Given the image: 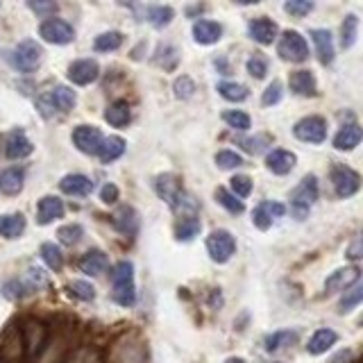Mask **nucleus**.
<instances>
[{
	"instance_id": "nucleus-48",
	"label": "nucleus",
	"mask_w": 363,
	"mask_h": 363,
	"mask_svg": "<svg viewBox=\"0 0 363 363\" xmlns=\"http://www.w3.org/2000/svg\"><path fill=\"white\" fill-rule=\"evenodd\" d=\"M173 89H175V96H177L179 100H189L193 94H196V82H193V79H191L189 75H182V77L175 79Z\"/></svg>"
},
{
	"instance_id": "nucleus-17",
	"label": "nucleus",
	"mask_w": 363,
	"mask_h": 363,
	"mask_svg": "<svg viewBox=\"0 0 363 363\" xmlns=\"http://www.w3.org/2000/svg\"><path fill=\"white\" fill-rule=\"evenodd\" d=\"M359 279H361V270L357 266L354 268H340V270H334L332 275L325 279V291L327 293L345 291L352 286V284H359Z\"/></svg>"
},
{
	"instance_id": "nucleus-29",
	"label": "nucleus",
	"mask_w": 363,
	"mask_h": 363,
	"mask_svg": "<svg viewBox=\"0 0 363 363\" xmlns=\"http://www.w3.org/2000/svg\"><path fill=\"white\" fill-rule=\"evenodd\" d=\"M26 232V216L23 213H5L0 216V236L18 238Z\"/></svg>"
},
{
	"instance_id": "nucleus-37",
	"label": "nucleus",
	"mask_w": 363,
	"mask_h": 363,
	"mask_svg": "<svg viewBox=\"0 0 363 363\" xmlns=\"http://www.w3.org/2000/svg\"><path fill=\"white\" fill-rule=\"evenodd\" d=\"M121 45H123V34L116 30L100 34V37H96V41H94L96 52H111V50H118Z\"/></svg>"
},
{
	"instance_id": "nucleus-41",
	"label": "nucleus",
	"mask_w": 363,
	"mask_h": 363,
	"mask_svg": "<svg viewBox=\"0 0 363 363\" xmlns=\"http://www.w3.org/2000/svg\"><path fill=\"white\" fill-rule=\"evenodd\" d=\"M218 94L230 102H243L247 98V89L243 84H236V82H220Z\"/></svg>"
},
{
	"instance_id": "nucleus-36",
	"label": "nucleus",
	"mask_w": 363,
	"mask_h": 363,
	"mask_svg": "<svg viewBox=\"0 0 363 363\" xmlns=\"http://www.w3.org/2000/svg\"><path fill=\"white\" fill-rule=\"evenodd\" d=\"M357 37H359V16L357 14H347L343 26H340V45L347 50L352 45L357 43Z\"/></svg>"
},
{
	"instance_id": "nucleus-51",
	"label": "nucleus",
	"mask_w": 363,
	"mask_h": 363,
	"mask_svg": "<svg viewBox=\"0 0 363 363\" xmlns=\"http://www.w3.org/2000/svg\"><path fill=\"white\" fill-rule=\"evenodd\" d=\"M284 9H286L291 16L302 18V16H306L313 9V3H309V0H289V3L284 5Z\"/></svg>"
},
{
	"instance_id": "nucleus-40",
	"label": "nucleus",
	"mask_w": 363,
	"mask_h": 363,
	"mask_svg": "<svg viewBox=\"0 0 363 363\" xmlns=\"http://www.w3.org/2000/svg\"><path fill=\"white\" fill-rule=\"evenodd\" d=\"M41 257L45 261V266H48L50 270H62L64 268V255H62V250L57 247L55 243H43L41 245Z\"/></svg>"
},
{
	"instance_id": "nucleus-12",
	"label": "nucleus",
	"mask_w": 363,
	"mask_h": 363,
	"mask_svg": "<svg viewBox=\"0 0 363 363\" xmlns=\"http://www.w3.org/2000/svg\"><path fill=\"white\" fill-rule=\"evenodd\" d=\"M155 191H157V196L162 198L170 209L175 207V202L179 200V196L184 193V189H182V182L175 173H164V175H159L155 179Z\"/></svg>"
},
{
	"instance_id": "nucleus-50",
	"label": "nucleus",
	"mask_w": 363,
	"mask_h": 363,
	"mask_svg": "<svg viewBox=\"0 0 363 363\" xmlns=\"http://www.w3.org/2000/svg\"><path fill=\"white\" fill-rule=\"evenodd\" d=\"M284 91H281V82L279 79H275L272 84H268V89L264 91V96H261V105L264 107H270V105H277V102L281 100Z\"/></svg>"
},
{
	"instance_id": "nucleus-34",
	"label": "nucleus",
	"mask_w": 363,
	"mask_h": 363,
	"mask_svg": "<svg viewBox=\"0 0 363 363\" xmlns=\"http://www.w3.org/2000/svg\"><path fill=\"white\" fill-rule=\"evenodd\" d=\"M21 281V286L26 289V293H34V291H39L41 286H45V281H48V277H45V272L37 266H30L23 275L18 277Z\"/></svg>"
},
{
	"instance_id": "nucleus-46",
	"label": "nucleus",
	"mask_w": 363,
	"mask_h": 363,
	"mask_svg": "<svg viewBox=\"0 0 363 363\" xmlns=\"http://www.w3.org/2000/svg\"><path fill=\"white\" fill-rule=\"evenodd\" d=\"M216 166L223 168V170L238 168V166H243V157L234 150H220L218 155H216Z\"/></svg>"
},
{
	"instance_id": "nucleus-20",
	"label": "nucleus",
	"mask_w": 363,
	"mask_h": 363,
	"mask_svg": "<svg viewBox=\"0 0 363 363\" xmlns=\"http://www.w3.org/2000/svg\"><path fill=\"white\" fill-rule=\"evenodd\" d=\"M223 37V28L218 23L213 21H196L193 23V39L200 45H211V43H218Z\"/></svg>"
},
{
	"instance_id": "nucleus-55",
	"label": "nucleus",
	"mask_w": 363,
	"mask_h": 363,
	"mask_svg": "<svg viewBox=\"0 0 363 363\" xmlns=\"http://www.w3.org/2000/svg\"><path fill=\"white\" fill-rule=\"evenodd\" d=\"M28 7L32 9V11H37V14H41V16H48V14H55L57 11V5L55 3H34V0H30L28 3Z\"/></svg>"
},
{
	"instance_id": "nucleus-9",
	"label": "nucleus",
	"mask_w": 363,
	"mask_h": 363,
	"mask_svg": "<svg viewBox=\"0 0 363 363\" xmlns=\"http://www.w3.org/2000/svg\"><path fill=\"white\" fill-rule=\"evenodd\" d=\"M293 134L304 143H323L327 139V121L323 116H306L295 123Z\"/></svg>"
},
{
	"instance_id": "nucleus-14",
	"label": "nucleus",
	"mask_w": 363,
	"mask_h": 363,
	"mask_svg": "<svg viewBox=\"0 0 363 363\" xmlns=\"http://www.w3.org/2000/svg\"><path fill=\"white\" fill-rule=\"evenodd\" d=\"M286 213V207H284L281 202H272V200H266L261 202L259 207L252 211V223L259 227V230H268V227L275 223L277 218H281V216Z\"/></svg>"
},
{
	"instance_id": "nucleus-49",
	"label": "nucleus",
	"mask_w": 363,
	"mask_h": 363,
	"mask_svg": "<svg viewBox=\"0 0 363 363\" xmlns=\"http://www.w3.org/2000/svg\"><path fill=\"white\" fill-rule=\"evenodd\" d=\"M230 182H232V191L236 198H247L250 193H252V179L247 175H234Z\"/></svg>"
},
{
	"instance_id": "nucleus-25",
	"label": "nucleus",
	"mask_w": 363,
	"mask_h": 363,
	"mask_svg": "<svg viewBox=\"0 0 363 363\" xmlns=\"http://www.w3.org/2000/svg\"><path fill=\"white\" fill-rule=\"evenodd\" d=\"M23 182H26V170L23 168H5L3 173H0V191L5 193V196H18L23 191Z\"/></svg>"
},
{
	"instance_id": "nucleus-38",
	"label": "nucleus",
	"mask_w": 363,
	"mask_h": 363,
	"mask_svg": "<svg viewBox=\"0 0 363 363\" xmlns=\"http://www.w3.org/2000/svg\"><path fill=\"white\" fill-rule=\"evenodd\" d=\"M216 200H218V204H223V207L230 211V213H243L245 211L243 200H238L234 193H230V191L223 189V186L216 189Z\"/></svg>"
},
{
	"instance_id": "nucleus-43",
	"label": "nucleus",
	"mask_w": 363,
	"mask_h": 363,
	"mask_svg": "<svg viewBox=\"0 0 363 363\" xmlns=\"http://www.w3.org/2000/svg\"><path fill=\"white\" fill-rule=\"evenodd\" d=\"M223 121H225L227 125H230V128H234V130H241V132L250 130V125H252V121H250L247 113H243V111H236V109L225 111V113H223Z\"/></svg>"
},
{
	"instance_id": "nucleus-22",
	"label": "nucleus",
	"mask_w": 363,
	"mask_h": 363,
	"mask_svg": "<svg viewBox=\"0 0 363 363\" xmlns=\"http://www.w3.org/2000/svg\"><path fill=\"white\" fill-rule=\"evenodd\" d=\"M311 39L315 43V52H318V60L320 64H332L334 62V39H332V32L329 30H311Z\"/></svg>"
},
{
	"instance_id": "nucleus-57",
	"label": "nucleus",
	"mask_w": 363,
	"mask_h": 363,
	"mask_svg": "<svg viewBox=\"0 0 363 363\" xmlns=\"http://www.w3.org/2000/svg\"><path fill=\"white\" fill-rule=\"evenodd\" d=\"M347 359H350V352L345 350V352H340V354H338L332 363H343V361H347Z\"/></svg>"
},
{
	"instance_id": "nucleus-26",
	"label": "nucleus",
	"mask_w": 363,
	"mask_h": 363,
	"mask_svg": "<svg viewBox=\"0 0 363 363\" xmlns=\"http://www.w3.org/2000/svg\"><path fill=\"white\" fill-rule=\"evenodd\" d=\"M289 86H291L293 94L304 96V98L318 94V91H315V77H313L311 71H295V73H291Z\"/></svg>"
},
{
	"instance_id": "nucleus-27",
	"label": "nucleus",
	"mask_w": 363,
	"mask_h": 363,
	"mask_svg": "<svg viewBox=\"0 0 363 363\" xmlns=\"http://www.w3.org/2000/svg\"><path fill=\"white\" fill-rule=\"evenodd\" d=\"M336 340H338V334L334 329H318V332L309 338V343H306V352L313 357L325 354L329 347L336 345Z\"/></svg>"
},
{
	"instance_id": "nucleus-15",
	"label": "nucleus",
	"mask_w": 363,
	"mask_h": 363,
	"mask_svg": "<svg viewBox=\"0 0 363 363\" xmlns=\"http://www.w3.org/2000/svg\"><path fill=\"white\" fill-rule=\"evenodd\" d=\"M247 32L257 43L270 45L272 41L277 39V23L266 18V16H259V18H252L247 23Z\"/></svg>"
},
{
	"instance_id": "nucleus-44",
	"label": "nucleus",
	"mask_w": 363,
	"mask_h": 363,
	"mask_svg": "<svg viewBox=\"0 0 363 363\" xmlns=\"http://www.w3.org/2000/svg\"><path fill=\"white\" fill-rule=\"evenodd\" d=\"M68 293H71L73 298L82 300V302H91V300L96 298L94 284H89V281H73L71 286H68Z\"/></svg>"
},
{
	"instance_id": "nucleus-35",
	"label": "nucleus",
	"mask_w": 363,
	"mask_h": 363,
	"mask_svg": "<svg viewBox=\"0 0 363 363\" xmlns=\"http://www.w3.org/2000/svg\"><path fill=\"white\" fill-rule=\"evenodd\" d=\"M298 340V332H291V329H281V332H272V334H268L266 336V340H264V345H266V350L268 352H277V350H281V347H286V345H291V343H295Z\"/></svg>"
},
{
	"instance_id": "nucleus-13",
	"label": "nucleus",
	"mask_w": 363,
	"mask_h": 363,
	"mask_svg": "<svg viewBox=\"0 0 363 363\" xmlns=\"http://www.w3.org/2000/svg\"><path fill=\"white\" fill-rule=\"evenodd\" d=\"M100 77V66L96 60H77L68 66V79L77 86H86Z\"/></svg>"
},
{
	"instance_id": "nucleus-2",
	"label": "nucleus",
	"mask_w": 363,
	"mask_h": 363,
	"mask_svg": "<svg viewBox=\"0 0 363 363\" xmlns=\"http://www.w3.org/2000/svg\"><path fill=\"white\" fill-rule=\"evenodd\" d=\"M75 91H71L68 86H55L50 91H45L37 98V109L43 113L45 118L55 116V113H66L75 107Z\"/></svg>"
},
{
	"instance_id": "nucleus-10",
	"label": "nucleus",
	"mask_w": 363,
	"mask_h": 363,
	"mask_svg": "<svg viewBox=\"0 0 363 363\" xmlns=\"http://www.w3.org/2000/svg\"><path fill=\"white\" fill-rule=\"evenodd\" d=\"M39 34H41L43 41L55 43V45L71 43L75 39V30L62 18H45L41 23V28H39Z\"/></svg>"
},
{
	"instance_id": "nucleus-19",
	"label": "nucleus",
	"mask_w": 363,
	"mask_h": 363,
	"mask_svg": "<svg viewBox=\"0 0 363 363\" xmlns=\"http://www.w3.org/2000/svg\"><path fill=\"white\" fill-rule=\"evenodd\" d=\"M32 150H34V145L26 136V132H23V130L9 132L7 141H5V155H7V159H26V157L32 155Z\"/></svg>"
},
{
	"instance_id": "nucleus-42",
	"label": "nucleus",
	"mask_w": 363,
	"mask_h": 363,
	"mask_svg": "<svg viewBox=\"0 0 363 363\" xmlns=\"http://www.w3.org/2000/svg\"><path fill=\"white\" fill-rule=\"evenodd\" d=\"M66 363H102V354L96 347H77Z\"/></svg>"
},
{
	"instance_id": "nucleus-18",
	"label": "nucleus",
	"mask_w": 363,
	"mask_h": 363,
	"mask_svg": "<svg viewBox=\"0 0 363 363\" xmlns=\"http://www.w3.org/2000/svg\"><path fill=\"white\" fill-rule=\"evenodd\" d=\"M64 211H66V207H64V202L60 198L45 196L37 204V223L39 225H50L55 220L64 218Z\"/></svg>"
},
{
	"instance_id": "nucleus-21",
	"label": "nucleus",
	"mask_w": 363,
	"mask_h": 363,
	"mask_svg": "<svg viewBox=\"0 0 363 363\" xmlns=\"http://www.w3.org/2000/svg\"><path fill=\"white\" fill-rule=\"evenodd\" d=\"M295 164H298V157H295L291 150H272L266 157V166H268L270 173H275V175L291 173V170L295 168Z\"/></svg>"
},
{
	"instance_id": "nucleus-56",
	"label": "nucleus",
	"mask_w": 363,
	"mask_h": 363,
	"mask_svg": "<svg viewBox=\"0 0 363 363\" xmlns=\"http://www.w3.org/2000/svg\"><path fill=\"white\" fill-rule=\"evenodd\" d=\"M347 259H352V261H359L361 259V238H354V243L350 245Z\"/></svg>"
},
{
	"instance_id": "nucleus-7",
	"label": "nucleus",
	"mask_w": 363,
	"mask_h": 363,
	"mask_svg": "<svg viewBox=\"0 0 363 363\" xmlns=\"http://www.w3.org/2000/svg\"><path fill=\"white\" fill-rule=\"evenodd\" d=\"M41 55H43L41 45L32 39H26L16 45L14 52H11V64H14V68H18L21 73H32L34 68L39 66Z\"/></svg>"
},
{
	"instance_id": "nucleus-11",
	"label": "nucleus",
	"mask_w": 363,
	"mask_h": 363,
	"mask_svg": "<svg viewBox=\"0 0 363 363\" xmlns=\"http://www.w3.org/2000/svg\"><path fill=\"white\" fill-rule=\"evenodd\" d=\"M73 143L79 152L84 155H98L102 145V134L94 125H77L73 130Z\"/></svg>"
},
{
	"instance_id": "nucleus-8",
	"label": "nucleus",
	"mask_w": 363,
	"mask_h": 363,
	"mask_svg": "<svg viewBox=\"0 0 363 363\" xmlns=\"http://www.w3.org/2000/svg\"><path fill=\"white\" fill-rule=\"evenodd\" d=\"M332 184L338 198H352L354 193H359L361 189V177L357 170H352L350 166L336 164L332 166Z\"/></svg>"
},
{
	"instance_id": "nucleus-24",
	"label": "nucleus",
	"mask_w": 363,
	"mask_h": 363,
	"mask_svg": "<svg viewBox=\"0 0 363 363\" xmlns=\"http://www.w3.org/2000/svg\"><path fill=\"white\" fill-rule=\"evenodd\" d=\"M361 128L357 123H350V125H343L340 128V132L334 136V147L340 152H350V150H354V147L361 143Z\"/></svg>"
},
{
	"instance_id": "nucleus-53",
	"label": "nucleus",
	"mask_w": 363,
	"mask_h": 363,
	"mask_svg": "<svg viewBox=\"0 0 363 363\" xmlns=\"http://www.w3.org/2000/svg\"><path fill=\"white\" fill-rule=\"evenodd\" d=\"M264 143H268V136H257V139H243V141H241L243 150H245V152H252V155H257V152L264 150Z\"/></svg>"
},
{
	"instance_id": "nucleus-54",
	"label": "nucleus",
	"mask_w": 363,
	"mask_h": 363,
	"mask_svg": "<svg viewBox=\"0 0 363 363\" xmlns=\"http://www.w3.org/2000/svg\"><path fill=\"white\" fill-rule=\"evenodd\" d=\"M118 196H121V191H118L116 184H111V182L100 189V200L105 202V204H113V202L118 200Z\"/></svg>"
},
{
	"instance_id": "nucleus-33",
	"label": "nucleus",
	"mask_w": 363,
	"mask_h": 363,
	"mask_svg": "<svg viewBox=\"0 0 363 363\" xmlns=\"http://www.w3.org/2000/svg\"><path fill=\"white\" fill-rule=\"evenodd\" d=\"M200 218L198 216H184V218H179L177 225H175V236L177 241H193L198 234H200Z\"/></svg>"
},
{
	"instance_id": "nucleus-58",
	"label": "nucleus",
	"mask_w": 363,
	"mask_h": 363,
	"mask_svg": "<svg viewBox=\"0 0 363 363\" xmlns=\"http://www.w3.org/2000/svg\"><path fill=\"white\" fill-rule=\"evenodd\" d=\"M225 363H245V361H243V359H238V357H230Z\"/></svg>"
},
{
	"instance_id": "nucleus-31",
	"label": "nucleus",
	"mask_w": 363,
	"mask_h": 363,
	"mask_svg": "<svg viewBox=\"0 0 363 363\" xmlns=\"http://www.w3.org/2000/svg\"><path fill=\"white\" fill-rule=\"evenodd\" d=\"M130 118H132L130 107H128V102H123V100L111 102L105 111V121L111 125V128H125V125L130 123Z\"/></svg>"
},
{
	"instance_id": "nucleus-32",
	"label": "nucleus",
	"mask_w": 363,
	"mask_h": 363,
	"mask_svg": "<svg viewBox=\"0 0 363 363\" xmlns=\"http://www.w3.org/2000/svg\"><path fill=\"white\" fill-rule=\"evenodd\" d=\"M175 16V9L168 7V5H152L145 9V18L150 26H155L157 30H162L166 26H170V21Z\"/></svg>"
},
{
	"instance_id": "nucleus-3",
	"label": "nucleus",
	"mask_w": 363,
	"mask_h": 363,
	"mask_svg": "<svg viewBox=\"0 0 363 363\" xmlns=\"http://www.w3.org/2000/svg\"><path fill=\"white\" fill-rule=\"evenodd\" d=\"M315 200H318V177L306 175L291 193V213L298 220H304Z\"/></svg>"
},
{
	"instance_id": "nucleus-23",
	"label": "nucleus",
	"mask_w": 363,
	"mask_h": 363,
	"mask_svg": "<svg viewBox=\"0 0 363 363\" xmlns=\"http://www.w3.org/2000/svg\"><path fill=\"white\" fill-rule=\"evenodd\" d=\"M60 189L66 193V196H77V198H84V196H89L91 191H94V182H91L86 175L73 173V175H66V177H62V182H60Z\"/></svg>"
},
{
	"instance_id": "nucleus-4",
	"label": "nucleus",
	"mask_w": 363,
	"mask_h": 363,
	"mask_svg": "<svg viewBox=\"0 0 363 363\" xmlns=\"http://www.w3.org/2000/svg\"><path fill=\"white\" fill-rule=\"evenodd\" d=\"M18 332H21V340H23V350H26V354L30 359L39 357L43 347L48 345V327L39 320H34V318L23 323Z\"/></svg>"
},
{
	"instance_id": "nucleus-47",
	"label": "nucleus",
	"mask_w": 363,
	"mask_h": 363,
	"mask_svg": "<svg viewBox=\"0 0 363 363\" xmlns=\"http://www.w3.org/2000/svg\"><path fill=\"white\" fill-rule=\"evenodd\" d=\"M361 298H363V286L361 284H354V289H350L347 293H345V298L340 300V313H347V311H352L354 306H359V302H361Z\"/></svg>"
},
{
	"instance_id": "nucleus-28",
	"label": "nucleus",
	"mask_w": 363,
	"mask_h": 363,
	"mask_svg": "<svg viewBox=\"0 0 363 363\" xmlns=\"http://www.w3.org/2000/svg\"><path fill=\"white\" fill-rule=\"evenodd\" d=\"M107 266H109V259L102 250H89V252L79 259V270L86 272V275H100V272H105Z\"/></svg>"
},
{
	"instance_id": "nucleus-52",
	"label": "nucleus",
	"mask_w": 363,
	"mask_h": 363,
	"mask_svg": "<svg viewBox=\"0 0 363 363\" xmlns=\"http://www.w3.org/2000/svg\"><path fill=\"white\" fill-rule=\"evenodd\" d=\"M3 295L5 298H9V300H21V298H26V289L21 286V281H18V277L16 279H9L5 286H3Z\"/></svg>"
},
{
	"instance_id": "nucleus-45",
	"label": "nucleus",
	"mask_w": 363,
	"mask_h": 363,
	"mask_svg": "<svg viewBox=\"0 0 363 363\" xmlns=\"http://www.w3.org/2000/svg\"><path fill=\"white\" fill-rule=\"evenodd\" d=\"M245 66H247V73L252 77H257V79H264L266 73H268V62H266V57L261 52H255L252 57H250Z\"/></svg>"
},
{
	"instance_id": "nucleus-16",
	"label": "nucleus",
	"mask_w": 363,
	"mask_h": 363,
	"mask_svg": "<svg viewBox=\"0 0 363 363\" xmlns=\"http://www.w3.org/2000/svg\"><path fill=\"white\" fill-rule=\"evenodd\" d=\"M111 223L121 234L134 236L136 232H139V223L141 220H139V213H136L134 207H130V204H123V207H118L116 211H113Z\"/></svg>"
},
{
	"instance_id": "nucleus-39",
	"label": "nucleus",
	"mask_w": 363,
	"mask_h": 363,
	"mask_svg": "<svg viewBox=\"0 0 363 363\" xmlns=\"http://www.w3.org/2000/svg\"><path fill=\"white\" fill-rule=\"evenodd\" d=\"M57 236H60V241L64 245H77L79 241H82V236H84V227L79 225V223H71V225H64L57 230Z\"/></svg>"
},
{
	"instance_id": "nucleus-1",
	"label": "nucleus",
	"mask_w": 363,
	"mask_h": 363,
	"mask_svg": "<svg viewBox=\"0 0 363 363\" xmlns=\"http://www.w3.org/2000/svg\"><path fill=\"white\" fill-rule=\"evenodd\" d=\"M113 284V293L111 298L121 306H132L136 302V286H134V266L132 261H118L116 266L111 268L109 275Z\"/></svg>"
},
{
	"instance_id": "nucleus-6",
	"label": "nucleus",
	"mask_w": 363,
	"mask_h": 363,
	"mask_svg": "<svg viewBox=\"0 0 363 363\" xmlns=\"http://www.w3.org/2000/svg\"><path fill=\"white\" fill-rule=\"evenodd\" d=\"M207 252L216 264H227L236 252V238L227 230H213L207 238Z\"/></svg>"
},
{
	"instance_id": "nucleus-30",
	"label": "nucleus",
	"mask_w": 363,
	"mask_h": 363,
	"mask_svg": "<svg viewBox=\"0 0 363 363\" xmlns=\"http://www.w3.org/2000/svg\"><path fill=\"white\" fill-rule=\"evenodd\" d=\"M125 152V141L121 136H109V139H102V145L98 150V157L102 164H111Z\"/></svg>"
},
{
	"instance_id": "nucleus-5",
	"label": "nucleus",
	"mask_w": 363,
	"mask_h": 363,
	"mask_svg": "<svg viewBox=\"0 0 363 363\" xmlns=\"http://www.w3.org/2000/svg\"><path fill=\"white\" fill-rule=\"evenodd\" d=\"M277 55L281 57L284 62H306L309 57V45H306V39L302 37L300 32L295 30H286L281 34V39L277 43Z\"/></svg>"
}]
</instances>
